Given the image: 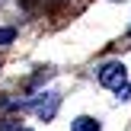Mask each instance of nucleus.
I'll list each match as a JSON object with an SVG mask.
<instances>
[{"label": "nucleus", "instance_id": "f03ea898", "mask_svg": "<svg viewBox=\"0 0 131 131\" xmlns=\"http://www.w3.org/2000/svg\"><path fill=\"white\" fill-rule=\"evenodd\" d=\"M74 131H102V128H99V122H96V118H90V115H80V118L74 122Z\"/></svg>", "mask_w": 131, "mask_h": 131}, {"label": "nucleus", "instance_id": "7ed1b4c3", "mask_svg": "<svg viewBox=\"0 0 131 131\" xmlns=\"http://www.w3.org/2000/svg\"><path fill=\"white\" fill-rule=\"evenodd\" d=\"M13 38H16V29H0V45L13 42Z\"/></svg>", "mask_w": 131, "mask_h": 131}, {"label": "nucleus", "instance_id": "f257e3e1", "mask_svg": "<svg viewBox=\"0 0 131 131\" xmlns=\"http://www.w3.org/2000/svg\"><path fill=\"white\" fill-rule=\"evenodd\" d=\"M99 83L102 86H109V90H122L128 83V67L122 61H109V64H102L99 67Z\"/></svg>", "mask_w": 131, "mask_h": 131}, {"label": "nucleus", "instance_id": "20e7f679", "mask_svg": "<svg viewBox=\"0 0 131 131\" xmlns=\"http://www.w3.org/2000/svg\"><path fill=\"white\" fill-rule=\"evenodd\" d=\"M118 96H122V99H131V86H122V90H118Z\"/></svg>", "mask_w": 131, "mask_h": 131}]
</instances>
